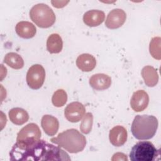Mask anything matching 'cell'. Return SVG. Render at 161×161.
I'll return each instance as SVG.
<instances>
[{
  "label": "cell",
  "mask_w": 161,
  "mask_h": 161,
  "mask_svg": "<svg viewBox=\"0 0 161 161\" xmlns=\"http://www.w3.org/2000/svg\"><path fill=\"white\" fill-rule=\"evenodd\" d=\"M160 152L153 144L148 141H141L136 143L130 153L131 161H153L159 156Z\"/></svg>",
  "instance_id": "5"
},
{
  "label": "cell",
  "mask_w": 161,
  "mask_h": 161,
  "mask_svg": "<svg viewBox=\"0 0 161 161\" xmlns=\"http://www.w3.org/2000/svg\"><path fill=\"white\" fill-rule=\"evenodd\" d=\"M11 160H70L69 155L59 146L44 140L31 143L16 142L9 152Z\"/></svg>",
  "instance_id": "1"
},
{
  "label": "cell",
  "mask_w": 161,
  "mask_h": 161,
  "mask_svg": "<svg viewBox=\"0 0 161 161\" xmlns=\"http://www.w3.org/2000/svg\"><path fill=\"white\" fill-rule=\"evenodd\" d=\"M77 67L83 72H90L96 65V60L92 55L83 53L78 56L76 60Z\"/></svg>",
  "instance_id": "16"
},
{
  "label": "cell",
  "mask_w": 161,
  "mask_h": 161,
  "mask_svg": "<svg viewBox=\"0 0 161 161\" xmlns=\"http://www.w3.org/2000/svg\"><path fill=\"white\" fill-rule=\"evenodd\" d=\"M160 37H153L149 45V51L151 55L157 60H160L161 53H160Z\"/></svg>",
  "instance_id": "21"
},
{
  "label": "cell",
  "mask_w": 161,
  "mask_h": 161,
  "mask_svg": "<svg viewBox=\"0 0 161 161\" xmlns=\"http://www.w3.org/2000/svg\"><path fill=\"white\" fill-rule=\"evenodd\" d=\"M158 120L152 115H136L131 124V131L138 140H148L153 137L158 128Z\"/></svg>",
  "instance_id": "3"
},
{
  "label": "cell",
  "mask_w": 161,
  "mask_h": 161,
  "mask_svg": "<svg viewBox=\"0 0 161 161\" xmlns=\"http://www.w3.org/2000/svg\"><path fill=\"white\" fill-rule=\"evenodd\" d=\"M127 130L122 126L118 125L113 127L109 133L110 143L115 147L123 145L127 140Z\"/></svg>",
  "instance_id": "11"
},
{
  "label": "cell",
  "mask_w": 161,
  "mask_h": 161,
  "mask_svg": "<svg viewBox=\"0 0 161 161\" xmlns=\"http://www.w3.org/2000/svg\"><path fill=\"white\" fill-rule=\"evenodd\" d=\"M63 48V42L61 36L57 33L50 35L47 41V49L50 53H60Z\"/></svg>",
  "instance_id": "19"
},
{
  "label": "cell",
  "mask_w": 161,
  "mask_h": 161,
  "mask_svg": "<svg viewBox=\"0 0 161 161\" xmlns=\"http://www.w3.org/2000/svg\"><path fill=\"white\" fill-rule=\"evenodd\" d=\"M40 137L41 131L38 126L31 123L26 125L18 133L16 142L31 143L40 140Z\"/></svg>",
  "instance_id": "7"
},
{
  "label": "cell",
  "mask_w": 161,
  "mask_h": 161,
  "mask_svg": "<svg viewBox=\"0 0 161 161\" xmlns=\"http://www.w3.org/2000/svg\"><path fill=\"white\" fill-rule=\"evenodd\" d=\"M67 101V94L64 89H58L53 94L52 98V104L56 107L63 106Z\"/></svg>",
  "instance_id": "22"
},
{
  "label": "cell",
  "mask_w": 161,
  "mask_h": 161,
  "mask_svg": "<svg viewBox=\"0 0 161 161\" xmlns=\"http://www.w3.org/2000/svg\"><path fill=\"white\" fill-rule=\"evenodd\" d=\"M8 114L10 121L16 125H23L29 119L27 111L21 108H12L9 111Z\"/></svg>",
  "instance_id": "18"
},
{
  "label": "cell",
  "mask_w": 161,
  "mask_h": 161,
  "mask_svg": "<svg viewBox=\"0 0 161 161\" xmlns=\"http://www.w3.org/2000/svg\"><path fill=\"white\" fill-rule=\"evenodd\" d=\"M142 76L145 84L148 87H154L158 81V75L157 70L150 65L145 66L142 70Z\"/></svg>",
  "instance_id": "17"
},
{
  "label": "cell",
  "mask_w": 161,
  "mask_h": 161,
  "mask_svg": "<svg viewBox=\"0 0 161 161\" xmlns=\"http://www.w3.org/2000/svg\"><path fill=\"white\" fill-rule=\"evenodd\" d=\"M126 19V14L123 9H114L108 13L105 21V25L109 29H116L125 23Z\"/></svg>",
  "instance_id": "9"
},
{
  "label": "cell",
  "mask_w": 161,
  "mask_h": 161,
  "mask_svg": "<svg viewBox=\"0 0 161 161\" xmlns=\"http://www.w3.org/2000/svg\"><path fill=\"white\" fill-rule=\"evenodd\" d=\"M89 84L95 90H105L110 87L111 78L104 74H96L90 77Z\"/></svg>",
  "instance_id": "12"
},
{
  "label": "cell",
  "mask_w": 161,
  "mask_h": 161,
  "mask_svg": "<svg viewBox=\"0 0 161 161\" xmlns=\"http://www.w3.org/2000/svg\"><path fill=\"white\" fill-rule=\"evenodd\" d=\"M69 2V1H52V4H53V6L55 8H63L65 6H66V4Z\"/></svg>",
  "instance_id": "24"
},
{
  "label": "cell",
  "mask_w": 161,
  "mask_h": 161,
  "mask_svg": "<svg viewBox=\"0 0 161 161\" xmlns=\"http://www.w3.org/2000/svg\"><path fill=\"white\" fill-rule=\"evenodd\" d=\"M15 30L19 36L25 39L33 38L36 33L35 26L29 21H25L18 23L16 25Z\"/></svg>",
  "instance_id": "15"
},
{
  "label": "cell",
  "mask_w": 161,
  "mask_h": 161,
  "mask_svg": "<svg viewBox=\"0 0 161 161\" xmlns=\"http://www.w3.org/2000/svg\"><path fill=\"white\" fill-rule=\"evenodd\" d=\"M93 124V116L91 113H87L84 115L83 119L80 125V130L82 133L88 134L91 132Z\"/></svg>",
  "instance_id": "23"
},
{
  "label": "cell",
  "mask_w": 161,
  "mask_h": 161,
  "mask_svg": "<svg viewBox=\"0 0 161 161\" xmlns=\"http://www.w3.org/2000/svg\"><path fill=\"white\" fill-rule=\"evenodd\" d=\"M105 14L103 11L92 9L87 11L83 16V21L88 26L95 27L101 25L104 20Z\"/></svg>",
  "instance_id": "13"
},
{
  "label": "cell",
  "mask_w": 161,
  "mask_h": 161,
  "mask_svg": "<svg viewBox=\"0 0 161 161\" xmlns=\"http://www.w3.org/2000/svg\"><path fill=\"white\" fill-rule=\"evenodd\" d=\"M86 108L79 102H72L69 104L64 110L65 118L70 122L77 123L79 121L85 114Z\"/></svg>",
  "instance_id": "8"
},
{
  "label": "cell",
  "mask_w": 161,
  "mask_h": 161,
  "mask_svg": "<svg viewBox=\"0 0 161 161\" xmlns=\"http://www.w3.org/2000/svg\"><path fill=\"white\" fill-rule=\"evenodd\" d=\"M4 62L14 69H20L24 66V60L22 57L15 52L8 53L4 58Z\"/></svg>",
  "instance_id": "20"
},
{
  "label": "cell",
  "mask_w": 161,
  "mask_h": 161,
  "mask_svg": "<svg viewBox=\"0 0 161 161\" xmlns=\"http://www.w3.org/2000/svg\"><path fill=\"white\" fill-rule=\"evenodd\" d=\"M45 79V70L42 65L35 64L28 70L26 82L32 89H38L43 84Z\"/></svg>",
  "instance_id": "6"
},
{
  "label": "cell",
  "mask_w": 161,
  "mask_h": 161,
  "mask_svg": "<svg viewBox=\"0 0 161 161\" xmlns=\"http://www.w3.org/2000/svg\"><path fill=\"white\" fill-rule=\"evenodd\" d=\"M30 17L38 27L47 28L52 26L56 20L53 11L47 4L39 3L30 11Z\"/></svg>",
  "instance_id": "4"
},
{
  "label": "cell",
  "mask_w": 161,
  "mask_h": 161,
  "mask_svg": "<svg viewBox=\"0 0 161 161\" xmlns=\"http://www.w3.org/2000/svg\"><path fill=\"white\" fill-rule=\"evenodd\" d=\"M41 126L47 135L53 136L58 131L59 122L55 117L52 115L45 114L42 118Z\"/></svg>",
  "instance_id": "14"
},
{
  "label": "cell",
  "mask_w": 161,
  "mask_h": 161,
  "mask_svg": "<svg viewBox=\"0 0 161 161\" xmlns=\"http://www.w3.org/2000/svg\"><path fill=\"white\" fill-rule=\"evenodd\" d=\"M50 142L72 153L82 151L86 145L85 136L77 130L74 128L59 133L57 137L51 138Z\"/></svg>",
  "instance_id": "2"
},
{
  "label": "cell",
  "mask_w": 161,
  "mask_h": 161,
  "mask_svg": "<svg viewBox=\"0 0 161 161\" xmlns=\"http://www.w3.org/2000/svg\"><path fill=\"white\" fill-rule=\"evenodd\" d=\"M149 103V96L143 90H138L135 92L130 100L131 109L136 112H141L145 109Z\"/></svg>",
  "instance_id": "10"
}]
</instances>
